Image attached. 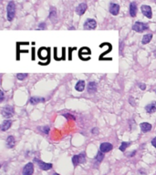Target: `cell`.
<instances>
[{
	"label": "cell",
	"instance_id": "obj_1",
	"mask_svg": "<svg viewBox=\"0 0 156 175\" xmlns=\"http://www.w3.org/2000/svg\"><path fill=\"white\" fill-rule=\"evenodd\" d=\"M16 15V5L13 1H10L7 7V17L8 21H12Z\"/></svg>",
	"mask_w": 156,
	"mask_h": 175
},
{
	"label": "cell",
	"instance_id": "obj_2",
	"mask_svg": "<svg viewBox=\"0 0 156 175\" xmlns=\"http://www.w3.org/2000/svg\"><path fill=\"white\" fill-rule=\"evenodd\" d=\"M85 161H86V154L84 152L78 154V155H75L72 158V163L74 166H78L79 164L85 162Z\"/></svg>",
	"mask_w": 156,
	"mask_h": 175
},
{
	"label": "cell",
	"instance_id": "obj_3",
	"mask_svg": "<svg viewBox=\"0 0 156 175\" xmlns=\"http://www.w3.org/2000/svg\"><path fill=\"white\" fill-rule=\"evenodd\" d=\"M132 28H133L134 31H136L138 33H142L144 30H147V29L149 28V27H148L147 24H144L143 22L137 21V22H135V24L133 25Z\"/></svg>",
	"mask_w": 156,
	"mask_h": 175
},
{
	"label": "cell",
	"instance_id": "obj_4",
	"mask_svg": "<svg viewBox=\"0 0 156 175\" xmlns=\"http://www.w3.org/2000/svg\"><path fill=\"white\" fill-rule=\"evenodd\" d=\"M97 27V22L95 19L92 18H88L86 21H85L83 27L84 29H88V30H91V29H95Z\"/></svg>",
	"mask_w": 156,
	"mask_h": 175
},
{
	"label": "cell",
	"instance_id": "obj_5",
	"mask_svg": "<svg viewBox=\"0 0 156 175\" xmlns=\"http://www.w3.org/2000/svg\"><path fill=\"white\" fill-rule=\"evenodd\" d=\"M13 113H14V109L11 106H6V107H4L2 109V116L6 119L12 117Z\"/></svg>",
	"mask_w": 156,
	"mask_h": 175
},
{
	"label": "cell",
	"instance_id": "obj_6",
	"mask_svg": "<svg viewBox=\"0 0 156 175\" xmlns=\"http://www.w3.org/2000/svg\"><path fill=\"white\" fill-rule=\"evenodd\" d=\"M141 10H142V13H143L146 17L152 18L153 13H152V8H151L150 6H146V5H143V6H142V7H141Z\"/></svg>",
	"mask_w": 156,
	"mask_h": 175
},
{
	"label": "cell",
	"instance_id": "obj_7",
	"mask_svg": "<svg viewBox=\"0 0 156 175\" xmlns=\"http://www.w3.org/2000/svg\"><path fill=\"white\" fill-rule=\"evenodd\" d=\"M35 161H36V162H38L39 168L43 170V171H48V170L52 168V163H46L38 159H35Z\"/></svg>",
	"mask_w": 156,
	"mask_h": 175
},
{
	"label": "cell",
	"instance_id": "obj_8",
	"mask_svg": "<svg viewBox=\"0 0 156 175\" xmlns=\"http://www.w3.org/2000/svg\"><path fill=\"white\" fill-rule=\"evenodd\" d=\"M33 172H34V165L31 162L28 163L26 166L24 167L23 172H22L23 175H32Z\"/></svg>",
	"mask_w": 156,
	"mask_h": 175
},
{
	"label": "cell",
	"instance_id": "obj_9",
	"mask_svg": "<svg viewBox=\"0 0 156 175\" xmlns=\"http://www.w3.org/2000/svg\"><path fill=\"white\" fill-rule=\"evenodd\" d=\"M113 148L112 146V144H110L109 142H103L100 144V152H102V153H105V152H108L110 151H112Z\"/></svg>",
	"mask_w": 156,
	"mask_h": 175
},
{
	"label": "cell",
	"instance_id": "obj_10",
	"mask_svg": "<svg viewBox=\"0 0 156 175\" xmlns=\"http://www.w3.org/2000/svg\"><path fill=\"white\" fill-rule=\"evenodd\" d=\"M120 12V6L118 4L110 3V13L113 16H117Z\"/></svg>",
	"mask_w": 156,
	"mask_h": 175
},
{
	"label": "cell",
	"instance_id": "obj_11",
	"mask_svg": "<svg viewBox=\"0 0 156 175\" xmlns=\"http://www.w3.org/2000/svg\"><path fill=\"white\" fill-rule=\"evenodd\" d=\"M130 15L132 17H135L137 15V4L132 2L130 4Z\"/></svg>",
	"mask_w": 156,
	"mask_h": 175
},
{
	"label": "cell",
	"instance_id": "obj_12",
	"mask_svg": "<svg viewBox=\"0 0 156 175\" xmlns=\"http://www.w3.org/2000/svg\"><path fill=\"white\" fill-rule=\"evenodd\" d=\"M86 10H87V5L85 3L79 4L76 8V12L78 15H79V16H82V15L86 12Z\"/></svg>",
	"mask_w": 156,
	"mask_h": 175
},
{
	"label": "cell",
	"instance_id": "obj_13",
	"mask_svg": "<svg viewBox=\"0 0 156 175\" xmlns=\"http://www.w3.org/2000/svg\"><path fill=\"white\" fill-rule=\"evenodd\" d=\"M145 109H146V111L150 114L154 113L156 111V102L155 101L151 102L150 104H148L147 106L145 107Z\"/></svg>",
	"mask_w": 156,
	"mask_h": 175
},
{
	"label": "cell",
	"instance_id": "obj_14",
	"mask_svg": "<svg viewBox=\"0 0 156 175\" xmlns=\"http://www.w3.org/2000/svg\"><path fill=\"white\" fill-rule=\"evenodd\" d=\"M12 125V121H10V119H6V121H4L2 125H1V131H6L7 129L11 127Z\"/></svg>",
	"mask_w": 156,
	"mask_h": 175
},
{
	"label": "cell",
	"instance_id": "obj_15",
	"mask_svg": "<svg viewBox=\"0 0 156 175\" xmlns=\"http://www.w3.org/2000/svg\"><path fill=\"white\" fill-rule=\"evenodd\" d=\"M140 127H141V129H142V131L143 132H148L150 131L151 129H152V125L148 122H143L140 124Z\"/></svg>",
	"mask_w": 156,
	"mask_h": 175
},
{
	"label": "cell",
	"instance_id": "obj_16",
	"mask_svg": "<svg viewBox=\"0 0 156 175\" xmlns=\"http://www.w3.org/2000/svg\"><path fill=\"white\" fill-rule=\"evenodd\" d=\"M75 89H76V91H79V92H81L84 91L85 89V81L84 80H79L77 82L76 86H75Z\"/></svg>",
	"mask_w": 156,
	"mask_h": 175
},
{
	"label": "cell",
	"instance_id": "obj_17",
	"mask_svg": "<svg viewBox=\"0 0 156 175\" xmlns=\"http://www.w3.org/2000/svg\"><path fill=\"white\" fill-rule=\"evenodd\" d=\"M15 143H16V141H15V138L13 136H8L7 139V147L9 149H12L15 146Z\"/></svg>",
	"mask_w": 156,
	"mask_h": 175
},
{
	"label": "cell",
	"instance_id": "obj_18",
	"mask_svg": "<svg viewBox=\"0 0 156 175\" xmlns=\"http://www.w3.org/2000/svg\"><path fill=\"white\" fill-rule=\"evenodd\" d=\"M97 91V84L95 82H89L88 84V91L89 93H95Z\"/></svg>",
	"mask_w": 156,
	"mask_h": 175
},
{
	"label": "cell",
	"instance_id": "obj_19",
	"mask_svg": "<svg viewBox=\"0 0 156 175\" xmlns=\"http://www.w3.org/2000/svg\"><path fill=\"white\" fill-rule=\"evenodd\" d=\"M38 57H39V58H41V59H45L46 58H48V51H47V49L46 48H40L39 50H38Z\"/></svg>",
	"mask_w": 156,
	"mask_h": 175
},
{
	"label": "cell",
	"instance_id": "obj_20",
	"mask_svg": "<svg viewBox=\"0 0 156 175\" xmlns=\"http://www.w3.org/2000/svg\"><path fill=\"white\" fill-rule=\"evenodd\" d=\"M45 99L44 98H40V97H33L30 99L29 102L31 104H37V103H40V102H44Z\"/></svg>",
	"mask_w": 156,
	"mask_h": 175
},
{
	"label": "cell",
	"instance_id": "obj_21",
	"mask_svg": "<svg viewBox=\"0 0 156 175\" xmlns=\"http://www.w3.org/2000/svg\"><path fill=\"white\" fill-rule=\"evenodd\" d=\"M153 38V35L152 34H147V35H144L143 38V40H142V43L143 45H146L148 44L151 40H152Z\"/></svg>",
	"mask_w": 156,
	"mask_h": 175
},
{
	"label": "cell",
	"instance_id": "obj_22",
	"mask_svg": "<svg viewBox=\"0 0 156 175\" xmlns=\"http://www.w3.org/2000/svg\"><path fill=\"white\" fill-rule=\"evenodd\" d=\"M27 77H28V73H18L17 75V78L18 80H24Z\"/></svg>",
	"mask_w": 156,
	"mask_h": 175
},
{
	"label": "cell",
	"instance_id": "obj_23",
	"mask_svg": "<svg viewBox=\"0 0 156 175\" xmlns=\"http://www.w3.org/2000/svg\"><path fill=\"white\" fill-rule=\"evenodd\" d=\"M129 145H130V142H122V145H120V150L122 152H125V150L129 147Z\"/></svg>",
	"mask_w": 156,
	"mask_h": 175
},
{
	"label": "cell",
	"instance_id": "obj_24",
	"mask_svg": "<svg viewBox=\"0 0 156 175\" xmlns=\"http://www.w3.org/2000/svg\"><path fill=\"white\" fill-rule=\"evenodd\" d=\"M103 158H104V155H103V153L102 152H99L98 154H97V156L95 157V160H96L97 162H100L103 160Z\"/></svg>",
	"mask_w": 156,
	"mask_h": 175
},
{
	"label": "cell",
	"instance_id": "obj_25",
	"mask_svg": "<svg viewBox=\"0 0 156 175\" xmlns=\"http://www.w3.org/2000/svg\"><path fill=\"white\" fill-rule=\"evenodd\" d=\"M83 54H90V50H89V48H81V50H80L79 52V55H82Z\"/></svg>",
	"mask_w": 156,
	"mask_h": 175
},
{
	"label": "cell",
	"instance_id": "obj_26",
	"mask_svg": "<svg viewBox=\"0 0 156 175\" xmlns=\"http://www.w3.org/2000/svg\"><path fill=\"white\" fill-rule=\"evenodd\" d=\"M55 16H56V9L54 7H51V9H50V14H49V18H52Z\"/></svg>",
	"mask_w": 156,
	"mask_h": 175
},
{
	"label": "cell",
	"instance_id": "obj_27",
	"mask_svg": "<svg viewBox=\"0 0 156 175\" xmlns=\"http://www.w3.org/2000/svg\"><path fill=\"white\" fill-rule=\"evenodd\" d=\"M40 129H41V131H42V132H45L46 134H48V131H49V128H48V126H45V127L40 128Z\"/></svg>",
	"mask_w": 156,
	"mask_h": 175
},
{
	"label": "cell",
	"instance_id": "obj_28",
	"mask_svg": "<svg viewBox=\"0 0 156 175\" xmlns=\"http://www.w3.org/2000/svg\"><path fill=\"white\" fill-rule=\"evenodd\" d=\"M139 87L141 88V89H143V91H144V89H146V85H145V84H142V83H140V84H139Z\"/></svg>",
	"mask_w": 156,
	"mask_h": 175
},
{
	"label": "cell",
	"instance_id": "obj_29",
	"mask_svg": "<svg viewBox=\"0 0 156 175\" xmlns=\"http://www.w3.org/2000/svg\"><path fill=\"white\" fill-rule=\"evenodd\" d=\"M38 28H39V29H42V28H46V24H45V23H41V24H39V26H38Z\"/></svg>",
	"mask_w": 156,
	"mask_h": 175
},
{
	"label": "cell",
	"instance_id": "obj_30",
	"mask_svg": "<svg viewBox=\"0 0 156 175\" xmlns=\"http://www.w3.org/2000/svg\"><path fill=\"white\" fill-rule=\"evenodd\" d=\"M152 145H153V147L156 148V137L153 139V141H152Z\"/></svg>",
	"mask_w": 156,
	"mask_h": 175
},
{
	"label": "cell",
	"instance_id": "obj_31",
	"mask_svg": "<svg viewBox=\"0 0 156 175\" xmlns=\"http://www.w3.org/2000/svg\"><path fill=\"white\" fill-rule=\"evenodd\" d=\"M4 92H3V91H1V99H0V101H4Z\"/></svg>",
	"mask_w": 156,
	"mask_h": 175
},
{
	"label": "cell",
	"instance_id": "obj_32",
	"mask_svg": "<svg viewBox=\"0 0 156 175\" xmlns=\"http://www.w3.org/2000/svg\"><path fill=\"white\" fill-rule=\"evenodd\" d=\"M53 175H59V174H58V173H54Z\"/></svg>",
	"mask_w": 156,
	"mask_h": 175
}]
</instances>
